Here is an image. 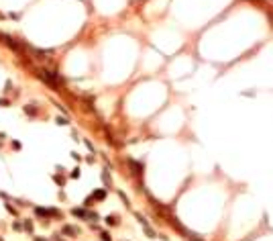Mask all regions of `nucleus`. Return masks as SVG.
I'll return each instance as SVG.
<instances>
[{
    "label": "nucleus",
    "mask_w": 273,
    "mask_h": 241,
    "mask_svg": "<svg viewBox=\"0 0 273 241\" xmlns=\"http://www.w3.org/2000/svg\"><path fill=\"white\" fill-rule=\"evenodd\" d=\"M12 229H16V231H21L23 227H21V223H18V221H14V223H12Z\"/></svg>",
    "instance_id": "13"
},
{
    "label": "nucleus",
    "mask_w": 273,
    "mask_h": 241,
    "mask_svg": "<svg viewBox=\"0 0 273 241\" xmlns=\"http://www.w3.org/2000/svg\"><path fill=\"white\" fill-rule=\"evenodd\" d=\"M100 237H102V241H112V239H110V235H108L106 231H102V233H100Z\"/></svg>",
    "instance_id": "11"
},
{
    "label": "nucleus",
    "mask_w": 273,
    "mask_h": 241,
    "mask_svg": "<svg viewBox=\"0 0 273 241\" xmlns=\"http://www.w3.org/2000/svg\"><path fill=\"white\" fill-rule=\"evenodd\" d=\"M67 123H69L67 117H65V119H63V117H59V119H57V125H67Z\"/></svg>",
    "instance_id": "12"
},
{
    "label": "nucleus",
    "mask_w": 273,
    "mask_h": 241,
    "mask_svg": "<svg viewBox=\"0 0 273 241\" xmlns=\"http://www.w3.org/2000/svg\"><path fill=\"white\" fill-rule=\"evenodd\" d=\"M25 113H29V115H35V113H37V108H35V106H31V104H27V106H25Z\"/></svg>",
    "instance_id": "9"
},
{
    "label": "nucleus",
    "mask_w": 273,
    "mask_h": 241,
    "mask_svg": "<svg viewBox=\"0 0 273 241\" xmlns=\"http://www.w3.org/2000/svg\"><path fill=\"white\" fill-rule=\"evenodd\" d=\"M76 217H82V219H90V221H96L98 219V215L96 212H90V210H86V208H74L71 210Z\"/></svg>",
    "instance_id": "3"
},
{
    "label": "nucleus",
    "mask_w": 273,
    "mask_h": 241,
    "mask_svg": "<svg viewBox=\"0 0 273 241\" xmlns=\"http://www.w3.org/2000/svg\"><path fill=\"white\" fill-rule=\"evenodd\" d=\"M57 241H63V239H57Z\"/></svg>",
    "instance_id": "16"
},
{
    "label": "nucleus",
    "mask_w": 273,
    "mask_h": 241,
    "mask_svg": "<svg viewBox=\"0 0 273 241\" xmlns=\"http://www.w3.org/2000/svg\"><path fill=\"white\" fill-rule=\"evenodd\" d=\"M106 223H108V225H118V223H120V221H118V215H108V217H106Z\"/></svg>",
    "instance_id": "8"
},
{
    "label": "nucleus",
    "mask_w": 273,
    "mask_h": 241,
    "mask_svg": "<svg viewBox=\"0 0 273 241\" xmlns=\"http://www.w3.org/2000/svg\"><path fill=\"white\" fill-rule=\"evenodd\" d=\"M61 233H65V235H69V237H78V235H80L78 227H74V225H65V227L61 229Z\"/></svg>",
    "instance_id": "5"
},
{
    "label": "nucleus",
    "mask_w": 273,
    "mask_h": 241,
    "mask_svg": "<svg viewBox=\"0 0 273 241\" xmlns=\"http://www.w3.org/2000/svg\"><path fill=\"white\" fill-rule=\"evenodd\" d=\"M143 229H145V235H147L149 239H155V237H157V233H155V231L149 227V223H147V225H143Z\"/></svg>",
    "instance_id": "7"
},
{
    "label": "nucleus",
    "mask_w": 273,
    "mask_h": 241,
    "mask_svg": "<svg viewBox=\"0 0 273 241\" xmlns=\"http://www.w3.org/2000/svg\"><path fill=\"white\" fill-rule=\"evenodd\" d=\"M92 198H96V200H104V198H106V190H104V188L96 190V192L92 194Z\"/></svg>",
    "instance_id": "6"
},
{
    "label": "nucleus",
    "mask_w": 273,
    "mask_h": 241,
    "mask_svg": "<svg viewBox=\"0 0 273 241\" xmlns=\"http://www.w3.org/2000/svg\"><path fill=\"white\" fill-rule=\"evenodd\" d=\"M0 106H10V104H8V100H6V98H0Z\"/></svg>",
    "instance_id": "14"
},
{
    "label": "nucleus",
    "mask_w": 273,
    "mask_h": 241,
    "mask_svg": "<svg viewBox=\"0 0 273 241\" xmlns=\"http://www.w3.org/2000/svg\"><path fill=\"white\" fill-rule=\"evenodd\" d=\"M35 215H39V217H59V210L57 208H41V206H37Z\"/></svg>",
    "instance_id": "4"
},
{
    "label": "nucleus",
    "mask_w": 273,
    "mask_h": 241,
    "mask_svg": "<svg viewBox=\"0 0 273 241\" xmlns=\"http://www.w3.org/2000/svg\"><path fill=\"white\" fill-rule=\"evenodd\" d=\"M0 43L8 45V47H10L12 51H16V53H23V45H21L16 39H12L10 35H6V33H0Z\"/></svg>",
    "instance_id": "2"
},
{
    "label": "nucleus",
    "mask_w": 273,
    "mask_h": 241,
    "mask_svg": "<svg viewBox=\"0 0 273 241\" xmlns=\"http://www.w3.org/2000/svg\"><path fill=\"white\" fill-rule=\"evenodd\" d=\"M39 78L45 82V84H49L53 90H59V78H57V74L55 72H51V70H45V68H41L39 72Z\"/></svg>",
    "instance_id": "1"
},
{
    "label": "nucleus",
    "mask_w": 273,
    "mask_h": 241,
    "mask_svg": "<svg viewBox=\"0 0 273 241\" xmlns=\"http://www.w3.org/2000/svg\"><path fill=\"white\" fill-rule=\"evenodd\" d=\"M25 229H27V231H29V233H33V223H31V221H29V219H27V221H25Z\"/></svg>",
    "instance_id": "10"
},
{
    "label": "nucleus",
    "mask_w": 273,
    "mask_h": 241,
    "mask_svg": "<svg viewBox=\"0 0 273 241\" xmlns=\"http://www.w3.org/2000/svg\"><path fill=\"white\" fill-rule=\"evenodd\" d=\"M187 237H190V239H192V241H202V239H200V237H196V235H194V233H190V235H187Z\"/></svg>",
    "instance_id": "15"
}]
</instances>
